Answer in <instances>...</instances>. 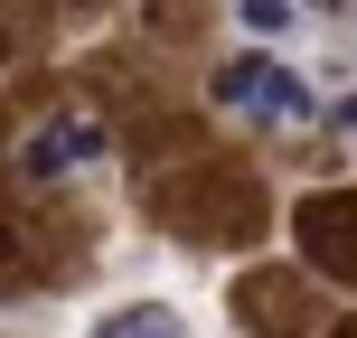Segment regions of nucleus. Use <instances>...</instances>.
<instances>
[{
    "mask_svg": "<svg viewBox=\"0 0 357 338\" xmlns=\"http://www.w3.org/2000/svg\"><path fill=\"white\" fill-rule=\"evenodd\" d=\"M291 245L310 254V272H329V282L357 291V188H320L291 207Z\"/></svg>",
    "mask_w": 357,
    "mask_h": 338,
    "instance_id": "1",
    "label": "nucleus"
},
{
    "mask_svg": "<svg viewBox=\"0 0 357 338\" xmlns=\"http://www.w3.org/2000/svg\"><path fill=\"white\" fill-rule=\"evenodd\" d=\"M216 104H235L245 123H301L310 85L291 66H273V56H226V66H216Z\"/></svg>",
    "mask_w": 357,
    "mask_h": 338,
    "instance_id": "2",
    "label": "nucleus"
},
{
    "mask_svg": "<svg viewBox=\"0 0 357 338\" xmlns=\"http://www.w3.org/2000/svg\"><path fill=\"white\" fill-rule=\"evenodd\" d=\"M85 160H104V123H94V113H66V123L29 132V151H19L29 178H66V169H85Z\"/></svg>",
    "mask_w": 357,
    "mask_h": 338,
    "instance_id": "3",
    "label": "nucleus"
},
{
    "mask_svg": "<svg viewBox=\"0 0 357 338\" xmlns=\"http://www.w3.org/2000/svg\"><path fill=\"white\" fill-rule=\"evenodd\" d=\"M85 338H188V320H178L169 301H123V310H104Z\"/></svg>",
    "mask_w": 357,
    "mask_h": 338,
    "instance_id": "4",
    "label": "nucleus"
},
{
    "mask_svg": "<svg viewBox=\"0 0 357 338\" xmlns=\"http://www.w3.org/2000/svg\"><path fill=\"white\" fill-rule=\"evenodd\" d=\"M235 29H254V38H291V29H301V0H235Z\"/></svg>",
    "mask_w": 357,
    "mask_h": 338,
    "instance_id": "5",
    "label": "nucleus"
},
{
    "mask_svg": "<svg viewBox=\"0 0 357 338\" xmlns=\"http://www.w3.org/2000/svg\"><path fill=\"white\" fill-rule=\"evenodd\" d=\"M339 123H348V132H357V94H348V104H339Z\"/></svg>",
    "mask_w": 357,
    "mask_h": 338,
    "instance_id": "6",
    "label": "nucleus"
},
{
    "mask_svg": "<svg viewBox=\"0 0 357 338\" xmlns=\"http://www.w3.org/2000/svg\"><path fill=\"white\" fill-rule=\"evenodd\" d=\"M339 338H357V320H348V329H339Z\"/></svg>",
    "mask_w": 357,
    "mask_h": 338,
    "instance_id": "7",
    "label": "nucleus"
}]
</instances>
